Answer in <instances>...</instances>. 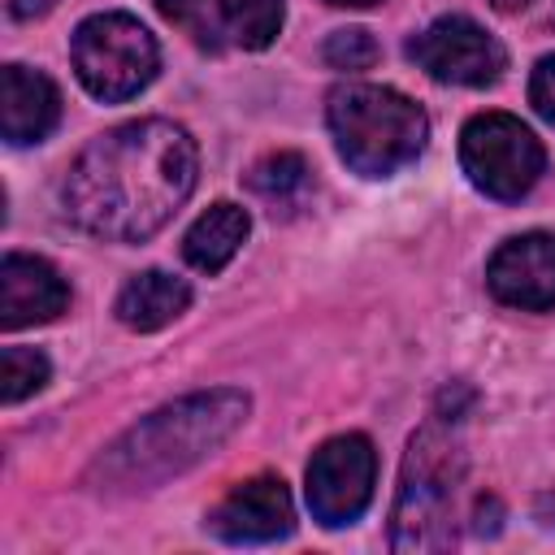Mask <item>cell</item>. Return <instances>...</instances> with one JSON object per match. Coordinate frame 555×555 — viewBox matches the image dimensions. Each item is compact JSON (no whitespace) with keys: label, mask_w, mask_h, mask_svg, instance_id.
Returning a JSON list of instances; mask_svg holds the SVG:
<instances>
[{"label":"cell","mask_w":555,"mask_h":555,"mask_svg":"<svg viewBox=\"0 0 555 555\" xmlns=\"http://www.w3.org/2000/svg\"><path fill=\"white\" fill-rule=\"evenodd\" d=\"M48 382V360L30 347H4L0 351V395L4 403H22L26 395L43 390Z\"/></svg>","instance_id":"17"},{"label":"cell","mask_w":555,"mask_h":555,"mask_svg":"<svg viewBox=\"0 0 555 555\" xmlns=\"http://www.w3.org/2000/svg\"><path fill=\"white\" fill-rule=\"evenodd\" d=\"M56 0H9V13L13 17H39V13H48Z\"/></svg>","instance_id":"21"},{"label":"cell","mask_w":555,"mask_h":555,"mask_svg":"<svg viewBox=\"0 0 555 555\" xmlns=\"http://www.w3.org/2000/svg\"><path fill=\"white\" fill-rule=\"evenodd\" d=\"M490 4H494L499 13H520V9L529 4V0H490Z\"/></svg>","instance_id":"22"},{"label":"cell","mask_w":555,"mask_h":555,"mask_svg":"<svg viewBox=\"0 0 555 555\" xmlns=\"http://www.w3.org/2000/svg\"><path fill=\"white\" fill-rule=\"evenodd\" d=\"M408 56L416 61V69H425L429 78L451 82V87H490L507 69L503 43L486 26H477L473 17H438V22H429L408 43Z\"/></svg>","instance_id":"8"},{"label":"cell","mask_w":555,"mask_h":555,"mask_svg":"<svg viewBox=\"0 0 555 555\" xmlns=\"http://www.w3.org/2000/svg\"><path fill=\"white\" fill-rule=\"evenodd\" d=\"M186 304H191V286L182 278L160 273V269H147V273H139V278H130L121 286V295H117V321L126 330L147 334V330H160L173 317H182Z\"/></svg>","instance_id":"13"},{"label":"cell","mask_w":555,"mask_h":555,"mask_svg":"<svg viewBox=\"0 0 555 555\" xmlns=\"http://www.w3.org/2000/svg\"><path fill=\"white\" fill-rule=\"evenodd\" d=\"M325 117H330L338 156L364 178H386L412 165L429 139V121L421 104L395 87L347 82L330 95Z\"/></svg>","instance_id":"3"},{"label":"cell","mask_w":555,"mask_h":555,"mask_svg":"<svg viewBox=\"0 0 555 555\" xmlns=\"http://www.w3.org/2000/svg\"><path fill=\"white\" fill-rule=\"evenodd\" d=\"M291 525H295V507L282 477H251L208 512V529L225 542H273L286 538Z\"/></svg>","instance_id":"10"},{"label":"cell","mask_w":555,"mask_h":555,"mask_svg":"<svg viewBox=\"0 0 555 555\" xmlns=\"http://www.w3.org/2000/svg\"><path fill=\"white\" fill-rule=\"evenodd\" d=\"M377 481V455L364 434H338L308 460V507L321 525L343 529L364 516Z\"/></svg>","instance_id":"7"},{"label":"cell","mask_w":555,"mask_h":555,"mask_svg":"<svg viewBox=\"0 0 555 555\" xmlns=\"http://www.w3.org/2000/svg\"><path fill=\"white\" fill-rule=\"evenodd\" d=\"M65 308H69V286L48 260L22 256V251H9L0 260V325L4 330L52 321Z\"/></svg>","instance_id":"11"},{"label":"cell","mask_w":555,"mask_h":555,"mask_svg":"<svg viewBox=\"0 0 555 555\" xmlns=\"http://www.w3.org/2000/svg\"><path fill=\"white\" fill-rule=\"evenodd\" d=\"M247 421V395L243 390H204L186 395L134 429H126L100 460L95 481L100 490H147L160 486L199 460H208L238 425Z\"/></svg>","instance_id":"2"},{"label":"cell","mask_w":555,"mask_h":555,"mask_svg":"<svg viewBox=\"0 0 555 555\" xmlns=\"http://www.w3.org/2000/svg\"><path fill=\"white\" fill-rule=\"evenodd\" d=\"M195 139L160 117L121 121L91 139L61 182L74 225L95 238L139 243L156 234L195 191Z\"/></svg>","instance_id":"1"},{"label":"cell","mask_w":555,"mask_h":555,"mask_svg":"<svg viewBox=\"0 0 555 555\" xmlns=\"http://www.w3.org/2000/svg\"><path fill=\"white\" fill-rule=\"evenodd\" d=\"M321 56H325V65H330V69H343V74H360V69L377 65L382 48H377V39H373L369 30H360V26H343V30H334V35L325 39Z\"/></svg>","instance_id":"19"},{"label":"cell","mask_w":555,"mask_h":555,"mask_svg":"<svg viewBox=\"0 0 555 555\" xmlns=\"http://www.w3.org/2000/svg\"><path fill=\"white\" fill-rule=\"evenodd\" d=\"M486 282L494 291V299L512 304V308H555V234H516L507 238L490 264H486Z\"/></svg>","instance_id":"9"},{"label":"cell","mask_w":555,"mask_h":555,"mask_svg":"<svg viewBox=\"0 0 555 555\" xmlns=\"http://www.w3.org/2000/svg\"><path fill=\"white\" fill-rule=\"evenodd\" d=\"M61 121V91L48 74L4 65L0 74V130L9 143H39Z\"/></svg>","instance_id":"12"},{"label":"cell","mask_w":555,"mask_h":555,"mask_svg":"<svg viewBox=\"0 0 555 555\" xmlns=\"http://www.w3.org/2000/svg\"><path fill=\"white\" fill-rule=\"evenodd\" d=\"M325 4H338V9H369V4H382V0H325Z\"/></svg>","instance_id":"23"},{"label":"cell","mask_w":555,"mask_h":555,"mask_svg":"<svg viewBox=\"0 0 555 555\" xmlns=\"http://www.w3.org/2000/svg\"><path fill=\"white\" fill-rule=\"evenodd\" d=\"M460 165L490 199H520L542 178L546 152L538 134L507 113H477L460 134Z\"/></svg>","instance_id":"6"},{"label":"cell","mask_w":555,"mask_h":555,"mask_svg":"<svg viewBox=\"0 0 555 555\" xmlns=\"http://www.w3.org/2000/svg\"><path fill=\"white\" fill-rule=\"evenodd\" d=\"M247 230H251L247 212H243L238 204H225V199H221V204H212L208 212L195 217V225H191L186 238H182V256H186L199 273H221V269L234 260V251L243 247Z\"/></svg>","instance_id":"14"},{"label":"cell","mask_w":555,"mask_h":555,"mask_svg":"<svg viewBox=\"0 0 555 555\" xmlns=\"http://www.w3.org/2000/svg\"><path fill=\"white\" fill-rule=\"evenodd\" d=\"M460 481V447L438 425L421 429L408 447L399 499H395V533L399 551H438L451 542V503Z\"/></svg>","instance_id":"4"},{"label":"cell","mask_w":555,"mask_h":555,"mask_svg":"<svg viewBox=\"0 0 555 555\" xmlns=\"http://www.w3.org/2000/svg\"><path fill=\"white\" fill-rule=\"evenodd\" d=\"M156 9L178 26L186 30L199 48H221V9L217 0H156Z\"/></svg>","instance_id":"18"},{"label":"cell","mask_w":555,"mask_h":555,"mask_svg":"<svg viewBox=\"0 0 555 555\" xmlns=\"http://www.w3.org/2000/svg\"><path fill=\"white\" fill-rule=\"evenodd\" d=\"M529 100H533V108L555 126V52L551 56H542L538 65H533V78H529Z\"/></svg>","instance_id":"20"},{"label":"cell","mask_w":555,"mask_h":555,"mask_svg":"<svg viewBox=\"0 0 555 555\" xmlns=\"http://www.w3.org/2000/svg\"><path fill=\"white\" fill-rule=\"evenodd\" d=\"M152 30L130 13H95L74 30V69L95 100H130L156 78Z\"/></svg>","instance_id":"5"},{"label":"cell","mask_w":555,"mask_h":555,"mask_svg":"<svg viewBox=\"0 0 555 555\" xmlns=\"http://www.w3.org/2000/svg\"><path fill=\"white\" fill-rule=\"evenodd\" d=\"M247 186L256 195H264L269 204H286V199H295L308 186V160L299 152H273V156L251 165Z\"/></svg>","instance_id":"16"},{"label":"cell","mask_w":555,"mask_h":555,"mask_svg":"<svg viewBox=\"0 0 555 555\" xmlns=\"http://www.w3.org/2000/svg\"><path fill=\"white\" fill-rule=\"evenodd\" d=\"M217 9H221L225 35L238 48H251V52H260V48H269L278 39L282 13H286L282 0H217Z\"/></svg>","instance_id":"15"}]
</instances>
